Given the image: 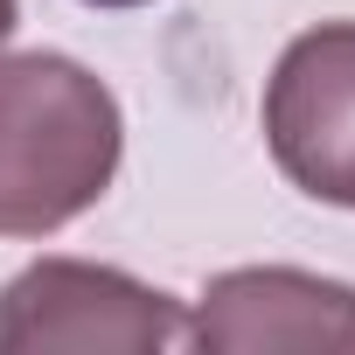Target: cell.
Segmentation results:
<instances>
[{"label": "cell", "mask_w": 355, "mask_h": 355, "mask_svg": "<svg viewBox=\"0 0 355 355\" xmlns=\"http://www.w3.org/2000/svg\"><path fill=\"white\" fill-rule=\"evenodd\" d=\"M125 112L98 70L56 49L0 56V237H56L105 202Z\"/></svg>", "instance_id": "obj_1"}, {"label": "cell", "mask_w": 355, "mask_h": 355, "mask_svg": "<svg viewBox=\"0 0 355 355\" xmlns=\"http://www.w3.org/2000/svg\"><path fill=\"white\" fill-rule=\"evenodd\" d=\"M160 348H182V306L119 265L35 258L0 286V355H160Z\"/></svg>", "instance_id": "obj_2"}, {"label": "cell", "mask_w": 355, "mask_h": 355, "mask_svg": "<svg viewBox=\"0 0 355 355\" xmlns=\"http://www.w3.org/2000/svg\"><path fill=\"white\" fill-rule=\"evenodd\" d=\"M265 146L300 196L355 209V21H320L279 49L265 77Z\"/></svg>", "instance_id": "obj_3"}, {"label": "cell", "mask_w": 355, "mask_h": 355, "mask_svg": "<svg viewBox=\"0 0 355 355\" xmlns=\"http://www.w3.org/2000/svg\"><path fill=\"white\" fill-rule=\"evenodd\" d=\"M196 355H355V286L300 265H237L182 320Z\"/></svg>", "instance_id": "obj_4"}, {"label": "cell", "mask_w": 355, "mask_h": 355, "mask_svg": "<svg viewBox=\"0 0 355 355\" xmlns=\"http://www.w3.org/2000/svg\"><path fill=\"white\" fill-rule=\"evenodd\" d=\"M15 21H21V0H0V42L15 35Z\"/></svg>", "instance_id": "obj_5"}, {"label": "cell", "mask_w": 355, "mask_h": 355, "mask_svg": "<svg viewBox=\"0 0 355 355\" xmlns=\"http://www.w3.org/2000/svg\"><path fill=\"white\" fill-rule=\"evenodd\" d=\"M84 8H153V0H84Z\"/></svg>", "instance_id": "obj_6"}]
</instances>
